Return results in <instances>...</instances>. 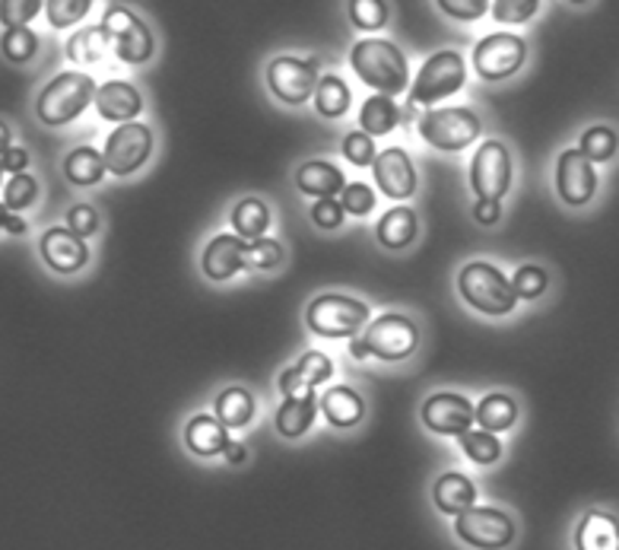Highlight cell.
Instances as JSON below:
<instances>
[{
  "mask_svg": "<svg viewBox=\"0 0 619 550\" xmlns=\"http://www.w3.org/2000/svg\"><path fill=\"white\" fill-rule=\"evenodd\" d=\"M10 140H13V137H10V127L0 122V157H3L7 150H10Z\"/></svg>",
  "mask_w": 619,
  "mask_h": 550,
  "instance_id": "54",
  "label": "cell"
},
{
  "mask_svg": "<svg viewBox=\"0 0 619 550\" xmlns=\"http://www.w3.org/2000/svg\"><path fill=\"white\" fill-rule=\"evenodd\" d=\"M0 166H3V172L23 175V172H26V166H29V153H26L23 147H10V150L0 157Z\"/></svg>",
  "mask_w": 619,
  "mask_h": 550,
  "instance_id": "50",
  "label": "cell"
},
{
  "mask_svg": "<svg viewBox=\"0 0 619 550\" xmlns=\"http://www.w3.org/2000/svg\"><path fill=\"white\" fill-rule=\"evenodd\" d=\"M330 373H333L330 357L318 353V350H312V353H305L292 370H287V373L280 376V391H283L287 398H292V395L302 391V388H315V385L328 382Z\"/></svg>",
  "mask_w": 619,
  "mask_h": 550,
  "instance_id": "20",
  "label": "cell"
},
{
  "mask_svg": "<svg viewBox=\"0 0 619 550\" xmlns=\"http://www.w3.org/2000/svg\"><path fill=\"white\" fill-rule=\"evenodd\" d=\"M36 51H39V36H36L33 29H7V36H3V54H7L13 64L29 61Z\"/></svg>",
  "mask_w": 619,
  "mask_h": 550,
  "instance_id": "39",
  "label": "cell"
},
{
  "mask_svg": "<svg viewBox=\"0 0 619 550\" xmlns=\"http://www.w3.org/2000/svg\"><path fill=\"white\" fill-rule=\"evenodd\" d=\"M397 122H401V109L394 105V99H388V96H381V92L366 99V105H363V112H359L363 134H369V137L388 134Z\"/></svg>",
  "mask_w": 619,
  "mask_h": 550,
  "instance_id": "29",
  "label": "cell"
},
{
  "mask_svg": "<svg viewBox=\"0 0 619 550\" xmlns=\"http://www.w3.org/2000/svg\"><path fill=\"white\" fill-rule=\"evenodd\" d=\"M39 198V185H36V178L33 175H13L10 182H7V191H3V208L7 211H26L33 201Z\"/></svg>",
  "mask_w": 619,
  "mask_h": 550,
  "instance_id": "38",
  "label": "cell"
},
{
  "mask_svg": "<svg viewBox=\"0 0 619 550\" xmlns=\"http://www.w3.org/2000/svg\"><path fill=\"white\" fill-rule=\"evenodd\" d=\"M363 343H366L369 353L381 357V360H404L416 350L419 332H416V325L407 315H388L384 312L381 318L371 322Z\"/></svg>",
  "mask_w": 619,
  "mask_h": 550,
  "instance_id": "10",
  "label": "cell"
},
{
  "mask_svg": "<svg viewBox=\"0 0 619 550\" xmlns=\"http://www.w3.org/2000/svg\"><path fill=\"white\" fill-rule=\"evenodd\" d=\"M0 175H3V166H0Z\"/></svg>",
  "mask_w": 619,
  "mask_h": 550,
  "instance_id": "58",
  "label": "cell"
},
{
  "mask_svg": "<svg viewBox=\"0 0 619 550\" xmlns=\"http://www.w3.org/2000/svg\"><path fill=\"white\" fill-rule=\"evenodd\" d=\"M556 188L559 198L572 208H581L594 198L597 188V172L594 166L578 153V150H566L556 163Z\"/></svg>",
  "mask_w": 619,
  "mask_h": 550,
  "instance_id": "15",
  "label": "cell"
},
{
  "mask_svg": "<svg viewBox=\"0 0 619 550\" xmlns=\"http://www.w3.org/2000/svg\"><path fill=\"white\" fill-rule=\"evenodd\" d=\"M422 424L439 436H464L473 424V408L464 395L439 391L422 404Z\"/></svg>",
  "mask_w": 619,
  "mask_h": 550,
  "instance_id": "14",
  "label": "cell"
},
{
  "mask_svg": "<svg viewBox=\"0 0 619 550\" xmlns=\"http://www.w3.org/2000/svg\"><path fill=\"white\" fill-rule=\"evenodd\" d=\"M251 417H254V401L245 388H226L216 398V421L226 429H242L251 424Z\"/></svg>",
  "mask_w": 619,
  "mask_h": 550,
  "instance_id": "28",
  "label": "cell"
},
{
  "mask_svg": "<svg viewBox=\"0 0 619 550\" xmlns=\"http://www.w3.org/2000/svg\"><path fill=\"white\" fill-rule=\"evenodd\" d=\"M442 10L452 13L454 20H477L490 10L487 0H442Z\"/></svg>",
  "mask_w": 619,
  "mask_h": 550,
  "instance_id": "49",
  "label": "cell"
},
{
  "mask_svg": "<svg viewBox=\"0 0 619 550\" xmlns=\"http://www.w3.org/2000/svg\"><path fill=\"white\" fill-rule=\"evenodd\" d=\"M102 33L109 36L112 51L127 61V64H143L153 54V36L143 26V20H137L130 10L124 7H109L105 20H102Z\"/></svg>",
  "mask_w": 619,
  "mask_h": 550,
  "instance_id": "8",
  "label": "cell"
},
{
  "mask_svg": "<svg viewBox=\"0 0 619 550\" xmlns=\"http://www.w3.org/2000/svg\"><path fill=\"white\" fill-rule=\"evenodd\" d=\"M525 54H528V48H525V42H521L518 36L493 33V36H487L483 42L477 45L473 64H477L480 77L502 80V77H511V74L525 64Z\"/></svg>",
  "mask_w": 619,
  "mask_h": 550,
  "instance_id": "12",
  "label": "cell"
},
{
  "mask_svg": "<svg viewBox=\"0 0 619 550\" xmlns=\"http://www.w3.org/2000/svg\"><path fill=\"white\" fill-rule=\"evenodd\" d=\"M295 182H299V188H302L308 198H318V201L337 198V195L346 188L343 172L337 170V166H330V163H321V160L305 163L302 170L295 172Z\"/></svg>",
  "mask_w": 619,
  "mask_h": 550,
  "instance_id": "23",
  "label": "cell"
},
{
  "mask_svg": "<svg viewBox=\"0 0 619 550\" xmlns=\"http://www.w3.org/2000/svg\"><path fill=\"white\" fill-rule=\"evenodd\" d=\"M470 185L480 195V201H498L508 191V185H511V157L498 140H490V143H483L477 150V157L470 163Z\"/></svg>",
  "mask_w": 619,
  "mask_h": 550,
  "instance_id": "9",
  "label": "cell"
},
{
  "mask_svg": "<svg viewBox=\"0 0 619 550\" xmlns=\"http://www.w3.org/2000/svg\"><path fill=\"white\" fill-rule=\"evenodd\" d=\"M473 216H477L483 226H493L495 220L502 216V208H498V201H480V204L473 208Z\"/></svg>",
  "mask_w": 619,
  "mask_h": 550,
  "instance_id": "51",
  "label": "cell"
},
{
  "mask_svg": "<svg viewBox=\"0 0 619 550\" xmlns=\"http://www.w3.org/2000/svg\"><path fill=\"white\" fill-rule=\"evenodd\" d=\"M457 290L477 312H487V315H508L518 302L511 284L502 277V271H495L487 261L467 264L457 277Z\"/></svg>",
  "mask_w": 619,
  "mask_h": 550,
  "instance_id": "2",
  "label": "cell"
},
{
  "mask_svg": "<svg viewBox=\"0 0 619 550\" xmlns=\"http://www.w3.org/2000/svg\"><path fill=\"white\" fill-rule=\"evenodd\" d=\"M242 267H245V239L226 233V236H216L206 246L204 274L210 280H229Z\"/></svg>",
  "mask_w": 619,
  "mask_h": 550,
  "instance_id": "18",
  "label": "cell"
},
{
  "mask_svg": "<svg viewBox=\"0 0 619 550\" xmlns=\"http://www.w3.org/2000/svg\"><path fill=\"white\" fill-rule=\"evenodd\" d=\"M435 507L445 515H460L477 503V487L464 474H442L432 487Z\"/></svg>",
  "mask_w": 619,
  "mask_h": 550,
  "instance_id": "24",
  "label": "cell"
},
{
  "mask_svg": "<svg viewBox=\"0 0 619 550\" xmlns=\"http://www.w3.org/2000/svg\"><path fill=\"white\" fill-rule=\"evenodd\" d=\"M267 84L274 89L277 99H283L289 105H299L305 99H312L318 74H315V58L312 61H299V58H277L267 67Z\"/></svg>",
  "mask_w": 619,
  "mask_h": 550,
  "instance_id": "13",
  "label": "cell"
},
{
  "mask_svg": "<svg viewBox=\"0 0 619 550\" xmlns=\"http://www.w3.org/2000/svg\"><path fill=\"white\" fill-rule=\"evenodd\" d=\"M536 13V0H498L493 3V16L498 23H525Z\"/></svg>",
  "mask_w": 619,
  "mask_h": 550,
  "instance_id": "46",
  "label": "cell"
},
{
  "mask_svg": "<svg viewBox=\"0 0 619 550\" xmlns=\"http://www.w3.org/2000/svg\"><path fill=\"white\" fill-rule=\"evenodd\" d=\"M45 10H48L51 26L64 29L71 23H80L83 16L89 13V0H51V3H45Z\"/></svg>",
  "mask_w": 619,
  "mask_h": 550,
  "instance_id": "42",
  "label": "cell"
},
{
  "mask_svg": "<svg viewBox=\"0 0 619 550\" xmlns=\"http://www.w3.org/2000/svg\"><path fill=\"white\" fill-rule=\"evenodd\" d=\"M315 109H318V115H325V118L346 115V109H350V86L343 84L340 77L318 80V86H315Z\"/></svg>",
  "mask_w": 619,
  "mask_h": 550,
  "instance_id": "34",
  "label": "cell"
},
{
  "mask_svg": "<svg viewBox=\"0 0 619 550\" xmlns=\"http://www.w3.org/2000/svg\"><path fill=\"white\" fill-rule=\"evenodd\" d=\"M350 16L359 29H381L388 23V3L381 0H353Z\"/></svg>",
  "mask_w": 619,
  "mask_h": 550,
  "instance_id": "43",
  "label": "cell"
},
{
  "mask_svg": "<svg viewBox=\"0 0 619 550\" xmlns=\"http://www.w3.org/2000/svg\"><path fill=\"white\" fill-rule=\"evenodd\" d=\"M41 258L61 274H74L86 264L89 249H86L80 236H74L71 229H48L41 236Z\"/></svg>",
  "mask_w": 619,
  "mask_h": 550,
  "instance_id": "17",
  "label": "cell"
},
{
  "mask_svg": "<svg viewBox=\"0 0 619 550\" xmlns=\"http://www.w3.org/2000/svg\"><path fill=\"white\" fill-rule=\"evenodd\" d=\"M64 172H67V178H71L74 185H96L109 170H105L102 153H96L92 147H80V150H74V153L64 160Z\"/></svg>",
  "mask_w": 619,
  "mask_h": 550,
  "instance_id": "33",
  "label": "cell"
},
{
  "mask_svg": "<svg viewBox=\"0 0 619 550\" xmlns=\"http://www.w3.org/2000/svg\"><path fill=\"white\" fill-rule=\"evenodd\" d=\"M413 118H419V109H416V102H410L404 112H401V122H407V125H413Z\"/></svg>",
  "mask_w": 619,
  "mask_h": 550,
  "instance_id": "56",
  "label": "cell"
},
{
  "mask_svg": "<svg viewBox=\"0 0 619 550\" xmlns=\"http://www.w3.org/2000/svg\"><path fill=\"white\" fill-rule=\"evenodd\" d=\"M96 89L99 86L92 84V77H86V74H77V71L61 74L41 89L36 112L45 125H67L96 99Z\"/></svg>",
  "mask_w": 619,
  "mask_h": 550,
  "instance_id": "3",
  "label": "cell"
},
{
  "mask_svg": "<svg viewBox=\"0 0 619 550\" xmlns=\"http://www.w3.org/2000/svg\"><path fill=\"white\" fill-rule=\"evenodd\" d=\"M67 223H71V233L80 236V239L92 236L99 229V216H96V211L89 204H77L74 211L67 213Z\"/></svg>",
  "mask_w": 619,
  "mask_h": 550,
  "instance_id": "47",
  "label": "cell"
},
{
  "mask_svg": "<svg viewBox=\"0 0 619 550\" xmlns=\"http://www.w3.org/2000/svg\"><path fill=\"white\" fill-rule=\"evenodd\" d=\"M416 236V213L410 208H394L378 220V242L384 249H404Z\"/></svg>",
  "mask_w": 619,
  "mask_h": 550,
  "instance_id": "27",
  "label": "cell"
},
{
  "mask_svg": "<svg viewBox=\"0 0 619 550\" xmlns=\"http://www.w3.org/2000/svg\"><path fill=\"white\" fill-rule=\"evenodd\" d=\"M460 439V449H464V455L470 459V462H477V465H493L495 459L502 455V446H498V439H495L493 433H464V436H457Z\"/></svg>",
  "mask_w": 619,
  "mask_h": 550,
  "instance_id": "36",
  "label": "cell"
},
{
  "mask_svg": "<svg viewBox=\"0 0 619 550\" xmlns=\"http://www.w3.org/2000/svg\"><path fill=\"white\" fill-rule=\"evenodd\" d=\"M232 226H236V236L239 239H261L267 223H270V213L264 208V201L257 198H245L232 208Z\"/></svg>",
  "mask_w": 619,
  "mask_h": 550,
  "instance_id": "32",
  "label": "cell"
},
{
  "mask_svg": "<svg viewBox=\"0 0 619 550\" xmlns=\"http://www.w3.org/2000/svg\"><path fill=\"white\" fill-rule=\"evenodd\" d=\"M375 182L388 198H410L416 191V172H413L410 157L404 150H384L381 157H375L371 163Z\"/></svg>",
  "mask_w": 619,
  "mask_h": 550,
  "instance_id": "16",
  "label": "cell"
},
{
  "mask_svg": "<svg viewBox=\"0 0 619 550\" xmlns=\"http://www.w3.org/2000/svg\"><path fill=\"white\" fill-rule=\"evenodd\" d=\"M350 353H353L356 360H363V357H369V350H366V343H363V338L353 340V343H350Z\"/></svg>",
  "mask_w": 619,
  "mask_h": 550,
  "instance_id": "55",
  "label": "cell"
},
{
  "mask_svg": "<svg viewBox=\"0 0 619 550\" xmlns=\"http://www.w3.org/2000/svg\"><path fill=\"white\" fill-rule=\"evenodd\" d=\"M578 153L588 160V163H607L614 153H617V134L610 127H588L581 134V147Z\"/></svg>",
  "mask_w": 619,
  "mask_h": 550,
  "instance_id": "35",
  "label": "cell"
},
{
  "mask_svg": "<svg viewBox=\"0 0 619 550\" xmlns=\"http://www.w3.org/2000/svg\"><path fill=\"white\" fill-rule=\"evenodd\" d=\"M305 322L321 338H353L369 322V309L359 299L325 293L312 299V305L305 309Z\"/></svg>",
  "mask_w": 619,
  "mask_h": 550,
  "instance_id": "4",
  "label": "cell"
},
{
  "mask_svg": "<svg viewBox=\"0 0 619 550\" xmlns=\"http://www.w3.org/2000/svg\"><path fill=\"white\" fill-rule=\"evenodd\" d=\"M3 229H7V233H13V236H20V233H26V223H23L20 216H13V213H10V216H7V223H3Z\"/></svg>",
  "mask_w": 619,
  "mask_h": 550,
  "instance_id": "52",
  "label": "cell"
},
{
  "mask_svg": "<svg viewBox=\"0 0 619 550\" xmlns=\"http://www.w3.org/2000/svg\"><path fill=\"white\" fill-rule=\"evenodd\" d=\"M226 459H229L232 465H239V462H245V449H242V446H232V442H229V449H226Z\"/></svg>",
  "mask_w": 619,
  "mask_h": 550,
  "instance_id": "53",
  "label": "cell"
},
{
  "mask_svg": "<svg viewBox=\"0 0 619 550\" xmlns=\"http://www.w3.org/2000/svg\"><path fill=\"white\" fill-rule=\"evenodd\" d=\"M96 109L105 122L130 125V118L140 112V92L124 80H112V84L96 89Z\"/></svg>",
  "mask_w": 619,
  "mask_h": 550,
  "instance_id": "19",
  "label": "cell"
},
{
  "mask_svg": "<svg viewBox=\"0 0 619 550\" xmlns=\"http://www.w3.org/2000/svg\"><path fill=\"white\" fill-rule=\"evenodd\" d=\"M473 421L483 426L487 433H502L518 421V408L508 395H487L480 408L473 411Z\"/></svg>",
  "mask_w": 619,
  "mask_h": 550,
  "instance_id": "30",
  "label": "cell"
},
{
  "mask_svg": "<svg viewBox=\"0 0 619 550\" xmlns=\"http://www.w3.org/2000/svg\"><path fill=\"white\" fill-rule=\"evenodd\" d=\"M419 134H422V140H429L439 150H464L477 140L480 118L464 105L432 109L419 118Z\"/></svg>",
  "mask_w": 619,
  "mask_h": 550,
  "instance_id": "5",
  "label": "cell"
},
{
  "mask_svg": "<svg viewBox=\"0 0 619 550\" xmlns=\"http://www.w3.org/2000/svg\"><path fill=\"white\" fill-rule=\"evenodd\" d=\"M578 550H619V522L607 512H588L576 532Z\"/></svg>",
  "mask_w": 619,
  "mask_h": 550,
  "instance_id": "22",
  "label": "cell"
},
{
  "mask_svg": "<svg viewBox=\"0 0 619 550\" xmlns=\"http://www.w3.org/2000/svg\"><path fill=\"white\" fill-rule=\"evenodd\" d=\"M315 411H318L315 388H302V391H295L292 398H287L283 408L277 411V429H280L287 439H295V436L308 433V426L315 421Z\"/></svg>",
  "mask_w": 619,
  "mask_h": 550,
  "instance_id": "21",
  "label": "cell"
},
{
  "mask_svg": "<svg viewBox=\"0 0 619 550\" xmlns=\"http://www.w3.org/2000/svg\"><path fill=\"white\" fill-rule=\"evenodd\" d=\"M109 51H112V42H109V36L102 33V26L83 29V33H77V36L67 42V54H71V61H77V64H99V61L109 58Z\"/></svg>",
  "mask_w": 619,
  "mask_h": 550,
  "instance_id": "31",
  "label": "cell"
},
{
  "mask_svg": "<svg viewBox=\"0 0 619 550\" xmlns=\"http://www.w3.org/2000/svg\"><path fill=\"white\" fill-rule=\"evenodd\" d=\"M511 290L518 299H536L546 290V271L536 267V264H525L515 271V280H511Z\"/></svg>",
  "mask_w": 619,
  "mask_h": 550,
  "instance_id": "41",
  "label": "cell"
},
{
  "mask_svg": "<svg viewBox=\"0 0 619 550\" xmlns=\"http://www.w3.org/2000/svg\"><path fill=\"white\" fill-rule=\"evenodd\" d=\"M343 157L353 163V166H369L375 163V140L363 130H353L343 137Z\"/></svg>",
  "mask_w": 619,
  "mask_h": 550,
  "instance_id": "44",
  "label": "cell"
},
{
  "mask_svg": "<svg viewBox=\"0 0 619 550\" xmlns=\"http://www.w3.org/2000/svg\"><path fill=\"white\" fill-rule=\"evenodd\" d=\"M39 0H0V23L7 29H26L33 16H39Z\"/></svg>",
  "mask_w": 619,
  "mask_h": 550,
  "instance_id": "40",
  "label": "cell"
},
{
  "mask_svg": "<svg viewBox=\"0 0 619 550\" xmlns=\"http://www.w3.org/2000/svg\"><path fill=\"white\" fill-rule=\"evenodd\" d=\"M353 71L359 74L363 84L381 89V96H397L401 89H407L410 80V71H407V61L401 54V48L384 39H363V42L353 48Z\"/></svg>",
  "mask_w": 619,
  "mask_h": 550,
  "instance_id": "1",
  "label": "cell"
},
{
  "mask_svg": "<svg viewBox=\"0 0 619 550\" xmlns=\"http://www.w3.org/2000/svg\"><path fill=\"white\" fill-rule=\"evenodd\" d=\"M321 408H325V414H328V421L333 426H353L363 421V398L353 391V388H346V385H333L325 391V398H321Z\"/></svg>",
  "mask_w": 619,
  "mask_h": 550,
  "instance_id": "26",
  "label": "cell"
},
{
  "mask_svg": "<svg viewBox=\"0 0 619 550\" xmlns=\"http://www.w3.org/2000/svg\"><path fill=\"white\" fill-rule=\"evenodd\" d=\"M280 261H283V249L277 239L261 236L254 242H245V267H251V271H270Z\"/></svg>",
  "mask_w": 619,
  "mask_h": 550,
  "instance_id": "37",
  "label": "cell"
},
{
  "mask_svg": "<svg viewBox=\"0 0 619 550\" xmlns=\"http://www.w3.org/2000/svg\"><path fill=\"white\" fill-rule=\"evenodd\" d=\"M340 208H343V213L363 216V213H369L375 208V191H371L369 185H363V182H353V185H346L340 191Z\"/></svg>",
  "mask_w": 619,
  "mask_h": 550,
  "instance_id": "45",
  "label": "cell"
},
{
  "mask_svg": "<svg viewBox=\"0 0 619 550\" xmlns=\"http://www.w3.org/2000/svg\"><path fill=\"white\" fill-rule=\"evenodd\" d=\"M312 220L321 226V229H337L343 223V208L337 198H328V201H315L312 208Z\"/></svg>",
  "mask_w": 619,
  "mask_h": 550,
  "instance_id": "48",
  "label": "cell"
},
{
  "mask_svg": "<svg viewBox=\"0 0 619 550\" xmlns=\"http://www.w3.org/2000/svg\"><path fill=\"white\" fill-rule=\"evenodd\" d=\"M150 150H153V134H150V127L130 122V125L118 127V130L105 140L102 160H105V170L109 172L130 175V172L140 170V166L147 163Z\"/></svg>",
  "mask_w": 619,
  "mask_h": 550,
  "instance_id": "11",
  "label": "cell"
},
{
  "mask_svg": "<svg viewBox=\"0 0 619 550\" xmlns=\"http://www.w3.org/2000/svg\"><path fill=\"white\" fill-rule=\"evenodd\" d=\"M464 80H467L464 58H460L457 51H439V54H432V58L422 64V71H419V77H416V84H413L410 102H416V105H432V102H439V99L457 92V89L464 86Z\"/></svg>",
  "mask_w": 619,
  "mask_h": 550,
  "instance_id": "6",
  "label": "cell"
},
{
  "mask_svg": "<svg viewBox=\"0 0 619 550\" xmlns=\"http://www.w3.org/2000/svg\"><path fill=\"white\" fill-rule=\"evenodd\" d=\"M7 216H10V213H7V208L0 204V229H3V223H7Z\"/></svg>",
  "mask_w": 619,
  "mask_h": 550,
  "instance_id": "57",
  "label": "cell"
},
{
  "mask_svg": "<svg viewBox=\"0 0 619 550\" xmlns=\"http://www.w3.org/2000/svg\"><path fill=\"white\" fill-rule=\"evenodd\" d=\"M454 532H457V538H464L470 548L498 550L511 545V538H515V522H511L502 509L473 507L457 515Z\"/></svg>",
  "mask_w": 619,
  "mask_h": 550,
  "instance_id": "7",
  "label": "cell"
},
{
  "mask_svg": "<svg viewBox=\"0 0 619 550\" xmlns=\"http://www.w3.org/2000/svg\"><path fill=\"white\" fill-rule=\"evenodd\" d=\"M185 439H188V449L194 452V455H219V452H226L229 449V436H226V426L219 424L216 417H210V414H198L188 429H185Z\"/></svg>",
  "mask_w": 619,
  "mask_h": 550,
  "instance_id": "25",
  "label": "cell"
}]
</instances>
